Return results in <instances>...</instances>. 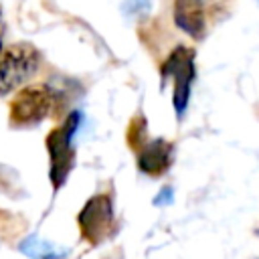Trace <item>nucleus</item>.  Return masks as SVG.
Here are the masks:
<instances>
[{"instance_id": "obj_1", "label": "nucleus", "mask_w": 259, "mask_h": 259, "mask_svg": "<svg viewBox=\"0 0 259 259\" xmlns=\"http://www.w3.org/2000/svg\"><path fill=\"white\" fill-rule=\"evenodd\" d=\"M81 123V113L71 111L63 125L55 127L47 136V150H49V160H51V170L49 178L53 182V188L59 190L67 178L69 172L73 170L75 164V152H73V136Z\"/></svg>"}, {"instance_id": "obj_2", "label": "nucleus", "mask_w": 259, "mask_h": 259, "mask_svg": "<svg viewBox=\"0 0 259 259\" xmlns=\"http://www.w3.org/2000/svg\"><path fill=\"white\" fill-rule=\"evenodd\" d=\"M40 67V53L30 42H16L0 53V95L26 83Z\"/></svg>"}, {"instance_id": "obj_3", "label": "nucleus", "mask_w": 259, "mask_h": 259, "mask_svg": "<svg viewBox=\"0 0 259 259\" xmlns=\"http://www.w3.org/2000/svg\"><path fill=\"white\" fill-rule=\"evenodd\" d=\"M194 51L188 47H176L166 61L162 63L160 69V79L162 85L174 77V93H172V103H174V111L176 117H182L186 113L188 107V99H190V85L194 81Z\"/></svg>"}, {"instance_id": "obj_4", "label": "nucleus", "mask_w": 259, "mask_h": 259, "mask_svg": "<svg viewBox=\"0 0 259 259\" xmlns=\"http://www.w3.org/2000/svg\"><path fill=\"white\" fill-rule=\"evenodd\" d=\"M79 231L83 239L91 245H99L103 239L111 235L113 229V202L109 194L91 196L77 217Z\"/></svg>"}, {"instance_id": "obj_5", "label": "nucleus", "mask_w": 259, "mask_h": 259, "mask_svg": "<svg viewBox=\"0 0 259 259\" xmlns=\"http://www.w3.org/2000/svg\"><path fill=\"white\" fill-rule=\"evenodd\" d=\"M53 107V93L45 85L20 89L10 101V121L14 125H34L42 121Z\"/></svg>"}, {"instance_id": "obj_6", "label": "nucleus", "mask_w": 259, "mask_h": 259, "mask_svg": "<svg viewBox=\"0 0 259 259\" xmlns=\"http://www.w3.org/2000/svg\"><path fill=\"white\" fill-rule=\"evenodd\" d=\"M174 158V146L162 138L148 142L138 152V168L148 176H162Z\"/></svg>"}, {"instance_id": "obj_7", "label": "nucleus", "mask_w": 259, "mask_h": 259, "mask_svg": "<svg viewBox=\"0 0 259 259\" xmlns=\"http://www.w3.org/2000/svg\"><path fill=\"white\" fill-rule=\"evenodd\" d=\"M174 24L190 38H202L206 30L204 6L200 0H174Z\"/></svg>"}, {"instance_id": "obj_8", "label": "nucleus", "mask_w": 259, "mask_h": 259, "mask_svg": "<svg viewBox=\"0 0 259 259\" xmlns=\"http://www.w3.org/2000/svg\"><path fill=\"white\" fill-rule=\"evenodd\" d=\"M20 251L26 257H32V259H63V257L69 255V249L59 247V245H55L47 239L36 237V235H28L20 243Z\"/></svg>"}, {"instance_id": "obj_9", "label": "nucleus", "mask_w": 259, "mask_h": 259, "mask_svg": "<svg viewBox=\"0 0 259 259\" xmlns=\"http://www.w3.org/2000/svg\"><path fill=\"white\" fill-rule=\"evenodd\" d=\"M148 144V123L146 117L136 115L127 125V146L134 152H140Z\"/></svg>"}, {"instance_id": "obj_10", "label": "nucleus", "mask_w": 259, "mask_h": 259, "mask_svg": "<svg viewBox=\"0 0 259 259\" xmlns=\"http://www.w3.org/2000/svg\"><path fill=\"white\" fill-rule=\"evenodd\" d=\"M150 10V0H123L121 4V12L125 16H142L148 14Z\"/></svg>"}, {"instance_id": "obj_11", "label": "nucleus", "mask_w": 259, "mask_h": 259, "mask_svg": "<svg viewBox=\"0 0 259 259\" xmlns=\"http://www.w3.org/2000/svg\"><path fill=\"white\" fill-rule=\"evenodd\" d=\"M172 200H174V190H172V186H164V188L156 194L154 204H156V206H160V204H170Z\"/></svg>"}]
</instances>
